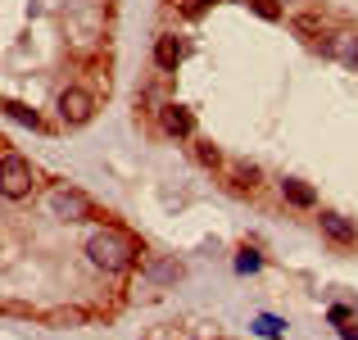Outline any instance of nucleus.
Wrapping results in <instances>:
<instances>
[{
	"label": "nucleus",
	"mask_w": 358,
	"mask_h": 340,
	"mask_svg": "<svg viewBox=\"0 0 358 340\" xmlns=\"http://www.w3.org/2000/svg\"><path fill=\"white\" fill-rule=\"evenodd\" d=\"M159 123H163V132H168V136H191V132H196L191 109H186V105H177V100L159 105Z\"/></svg>",
	"instance_id": "39448f33"
},
{
	"label": "nucleus",
	"mask_w": 358,
	"mask_h": 340,
	"mask_svg": "<svg viewBox=\"0 0 358 340\" xmlns=\"http://www.w3.org/2000/svg\"><path fill=\"white\" fill-rule=\"evenodd\" d=\"M231 177H236V187H254L259 168H254V164H231Z\"/></svg>",
	"instance_id": "4468645a"
},
{
	"label": "nucleus",
	"mask_w": 358,
	"mask_h": 340,
	"mask_svg": "<svg viewBox=\"0 0 358 340\" xmlns=\"http://www.w3.org/2000/svg\"><path fill=\"white\" fill-rule=\"evenodd\" d=\"M196 154H200V164H204V168H218V164H222V154H218L213 145H200Z\"/></svg>",
	"instance_id": "f3484780"
},
{
	"label": "nucleus",
	"mask_w": 358,
	"mask_h": 340,
	"mask_svg": "<svg viewBox=\"0 0 358 340\" xmlns=\"http://www.w3.org/2000/svg\"><path fill=\"white\" fill-rule=\"evenodd\" d=\"M87 254H91V264L96 268H105V273H123V268H131L136 264V241H131L127 231H118V227H105V231H96L87 241Z\"/></svg>",
	"instance_id": "f257e3e1"
},
{
	"label": "nucleus",
	"mask_w": 358,
	"mask_h": 340,
	"mask_svg": "<svg viewBox=\"0 0 358 340\" xmlns=\"http://www.w3.org/2000/svg\"><path fill=\"white\" fill-rule=\"evenodd\" d=\"M282 195L291 200L295 209H313L317 204V191L308 187V182H299V177H286V182H282Z\"/></svg>",
	"instance_id": "0eeeda50"
},
{
	"label": "nucleus",
	"mask_w": 358,
	"mask_h": 340,
	"mask_svg": "<svg viewBox=\"0 0 358 340\" xmlns=\"http://www.w3.org/2000/svg\"><path fill=\"white\" fill-rule=\"evenodd\" d=\"M263 268V259L254 250H240V259H236V273H259Z\"/></svg>",
	"instance_id": "2eb2a0df"
},
{
	"label": "nucleus",
	"mask_w": 358,
	"mask_h": 340,
	"mask_svg": "<svg viewBox=\"0 0 358 340\" xmlns=\"http://www.w3.org/2000/svg\"><path fill=\"white\" fill-rule=\"evenodd\" d=\"M28 191H32V164L23 154H0V195L23 200Z\"/></svg>",
	"instance_id": "7ed1b4c3"
},
{
	"label": "nucleus",
	"mask_w": 358,
	"mask_h": 340,
	"mask_svg": "<svg viewBox=\"0 0 358 340\" xmlns=\"http://www.w3.org/2000/svg\"><path fill=\"white\" fill-rule=\"evenodd\" d=\"M326 318L336 322V327H354L358 313H354V308H345V304H331V313H326Z\"/></svg>",
	"instance_id": "ddd939ff"
},
{
	"label": "nucleus",
	"mask_w": 358,
	"mask_h": 340,
	"mask_svg": "<svg viewBox=\"0 0 358 340\" xmlns=\"http://www.w3.org/2000/svg\"><path fill=\"white\" fill-rule=\"evenodd\" d=\"M154 64H159L163 73H173V68L182 64V41H177V36H159V41H154Z\"/></svg>",
	"instance_id": "6e6552de"
},
{
	"label": "nucleus",
	"mask_w": 358,
	"mask_h": 340,
	"mask_svg": "<svg viewBox=\"0 0 358 340\" xmlns=\"http://www.w3.org/2000/svg\"><path fill=\"white\" fill-rule=\"evenodd\" d=\"M340 340H358V327H340Z\"/></svg>",
	"instance_id": "6ab92c4d"
},
{
	"label": "nucleus",
	"mask_w": 358,
	"mask_h": 340,
	"mask_svg": "<svg viewBox=\"0 0 358 340\" xmlns=\"http://www.w3.org/2000/svg\"><path fill=\"white\" fill-rule=\"evenodd\" d=\"M213 0H186V14H200V10H209Z\"/></svg>",
	"instance_id": "a211bd4d"
},
{
	"label": "nucleus",
	"mask_w": 358,
	"mask_h": 340,
	"mask_svg": "<svg viewBox=\"0 0 358 340\" xmlns=\"http://www.w3.org/2000/svg\"><path fill=\"white\" fill-rule=\"evenodd\" d=\"M59 118L68 123V127H82V123H91L96 118V96L91 91H82V87H68V91H59Z\"/></svg>",
	"instance_id": "20e7f679"
},
{
	"label": "nucleus",
	"mask_w": 358,
	"mask_h": 340,
	"mask_svg": "<svg viewBox=\"0 0 358 340\" xmlns=\"http://www.w3.org/2000/svg\"><path fill=\"white\" fill-rule=\"evenodd\" d=\"M0 109L10 114L14 123H23V127H41V114H36V109H28V105H19V100H5Z\"/></svg>",
	"instance_id": "9b49d317"
},
{
	"label": "nucleus",
	"mask_w": 358,
	"mask_h": 340,
	"mask_svg": "<svg viewBox=\"0 0 358 340\" xmlns=\"http://www.w3.org/2000/svg\"><path fill=\"white\" fill-rule=\"evenodd\" d=\"M322 231H326L336 245H354V241H358V227H354L349 218H340V213H322Z\"/></svg>",
	"instance_id": "423d86ee"
},
{
	"label": "nucleus",
	"mask_w": 358,
	"mask_h": 340,
	"mask_svg": "<svg viewBox=\"0 0 358 340\" xmlns=\"http://www.w3.org/2000/svg\"><path fill=\"white\" fill-rule=\"evenodd\" d=\"M254 331H259L263 340H277V336L286 331V322H282V318H254Z\"/></svg>",
	"instance_id": "f8f14e48"
},
{
	"label": "nucleus",
	"mask_w": 358,
	"mask_h": 340,
	"mask_svg": "<svg viewBox=\"0 0 358 340\" xmlns=\"http://www.w3.org/2000/svg\"><path fill=\"white\" fill-rule=\"evenodd\" d=\"M250 10L259 14V19H282V10H277L272 0H250Z\"/></svg>",
	"instance_id": "dca6fc26"
},
{
	"label": "nucleus",
	"mask_w": 358,
	"mask_h": 340,
	"mask_svg": "<svg viewBox=\"0 0 358 340\" xmlns=\"http://www.w3.org/2000/svg\"><path fill=\"white\" fill-rule=\"evenodd\" d=\"M45 209H50V218H59V222H87L91 213H96V204H91L77 187H54L50 195H45Z\"/></svg>",
	"instance_id": "f03ea898"
},
{
	"label": "nucleus",
	"mask_w": 358,
	"mask_h": 340,
	"mask_svg": "<svg viewBox=\"0 0 358 340\" xmlns=\"http://www.w3.org/2000/svg\"><path fill=\"white\" fill-rule=\"evenodd\" d=\"M291 28L299 36H326V19H322V14H295Z\"/></svg>",
	"instance_id": "1a4fd4ad"
},
{
	"label": "nucleus",
	"mask_w": 358,
	"mask_h": 340,
	"mask_svg": "<svg viewBox=\"0 0 358 340\" xmlns=\"http://www.w3.org/2000/svg\"><path fill=\"white\" fill-rule=\"evenodd\" d=\"M145 277H150V281H177V277H182V264H168V259H150V264H145Z\"/></svg>",
	"instance_id": "9d476101"
}]
</instances>
